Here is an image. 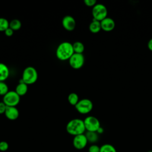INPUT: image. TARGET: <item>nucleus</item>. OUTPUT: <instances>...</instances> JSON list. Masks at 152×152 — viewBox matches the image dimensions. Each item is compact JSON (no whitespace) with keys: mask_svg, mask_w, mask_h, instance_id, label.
<instances>
[{"mask_svg":"<svg viewBox=\"0 0 152 152\" xmlns=\"http://www.w3.org/2000/svg\"><path fill=\"white\" fill-rule=\"evenodd\" d=\"M74 53L72 43L69 42H63L59 43L55 52L56 58L62 61L69 60Z\"/></svg>","mask_w":152,"mask_h":152,"instance_id":"obj_1","label":"nucleus"},{"mask_svg":"<svg viewBox=\"0 0 152 152\" xmlns=\"http://www.w3.org/2000/svg\"><path fill=\"white\" fill-rule=\"evenodd\" d=\"M66 132L74 136L83 134L86 131L84 121L80 118H74L70 120L66 125Z\"/></svg>","mask_w":152,"mask_h":152,"instance_id":"obj_2","label":"nucleus"},{"mask_svg":"<svg viewBox=\"0 0 152 152\" xmlns=\"http://www.w3.org/2000/svg\"><path fill=\"white\" fill-rule=\"evenodd\" d=\"M38 78V73L36 69L31 66H27L23 71L21 75L22 81L27 85L35 83Z\"/></svg>","mask_w":152,"mask_h":152,"instance_id":"obj_3","label":"nucleus"},{"mask_svg":"<svg viewBox=\"0 0 152 152\" xmlns=\"http://www.w3.org/2000/svg\"><path fill=\"white\" fill-rule=\"evenodd\" d=\"M76 110L83 115L89 113L93 108V103L88 99H80L77 104L74 106Z\"/></svg>","mask_w":152,"mask_h":152,"instance_id":"obj_4","label":"nucleus"},{"mask_svg":"<svg viewBox=\"0 0 152 152\" xmlns=\"http://www.w3.org/2000/svg\"><path fill=\"white\" fill-rule=\"evenodd\" d=\"M93 19L101 21L107 17V10L106 6L102 4H96L91 11Z\"/></svg>","mask_w":152,"mask_h":152,"instance_id":"obj_5","label":"nucleus"},{"mask_svg":"<svg viewBox=\"0 0 152 152\" xmlns=\"http://www.w3.org/2000/svg\"><path fill=\"white\" fill-rule=\"evenodd\" d=\"M20 97L15 90H10L3 96L2 102L7 106L16 107L20 102Z\"/></svg>","mask_w":152,"mask_h":152,"instance_id":"obj_6","label":"nucleus"},{"mask_svg":"<svg viewBox=\"0 0 152 152\" xmlns=\"http://www.w3.org/2000/svg\"><path fill=\"white\" fill-rule=\"evenodd\" d=\"M83 121L86 131L96 132L101 126L99 120L94 116H88Z\"/></svg>","mask_w":152,"mask_h":152,"instance_id":"obj_7","label":"nucleus"},{"mask_svg":"<svg viewBox=\"0 0 152 152\" xmlns=\"http://www.w3.org/2000/svg\"><path fill=\"white\" fill-rule=\"evenodd\" d=\"M85 58L83 54L74 53L68 60L70 66L74 69L82 68L84 64Z\"/></svg>","mask_w":152,"mask_h":152,"instance_id":"obj_8","label":"nucleus"},{"mask_svg":"<svg viewBox=\"0 0 152 152\" xmlns=\"http://www.w3.org/2000/svg\"><path fill=\"white\" fill-rule=\"evenodd\" d=\"M88 141L85 134L74 136L72 140V145L77 150H83L87 145Z\"/></svg>","mask_w":152,"mask_h":152,"instance_id":"obj_9","label":"nucleus"},{"mask_svg":"<svg viewBox=\"0 0 152 152\" xmlns=\"http://www.w3.org/2000/svg\"><path fill=\"white\" fill-rule=\"evenodd\" d=\"M62 26L65 30L68 31H73L76 26L75 20L71 15H65L62 20Z\"/></svg>","mask_w":152,"mask_h":152,"instance_id":"obj_10","label":"nucleus"},{"mask_svg":"<svg viewBox=\"0 0 152 152\" xmlns=\"http://www.w3.org/2000/svg\"><path fill=\"white\" fill-rule=\"evenodd\" d=\"M19 110L17 107L7 106L4 115L5 117L10 121H15L19 116Z\"/></svg>","mask_w":152,"mask_h":152,"instance_id":"obj_11","label":"nucleus"},{"mask_svg":"<svg viewBox=\"0 0 152 152\" xmlns=\"http://www.w3.org/2000/svg\"><path fill=\"white\" fill-rule=\"evenodd\" d=\"M101 28L105 31H111L115 27V22L110 17H106L100 21Z\"/></svg>","mask_w":152,"mask_h":152,"instance_id":"obj_12","label":"nucleus"},{"mask_svg":"<svg viewBox=\"0 0 152 152\" xmlns=\"http://www.w3.org/2000/svg\"><path fill=\"white\" fill-rule=\"evenodd\" d=\"M15 92L21 97L24 96L28 91V85L24 83L21 79H20L19 83L15 87Z\"/></svg>","mask_w":152,"mask_h":152,"instance_id":"obj_13","label":"nucleus"},{"mask_svg":"<svg viewBox=\"0 0 152 152\" xmlns=\"http://www.w3.org/2000/svg\"><path fill=\"white\" fill-rule=\"evenodd\" d=\"M10 75V69L8 66L0 62V81H5Z\"/></svg>","mask_w":152,"mask_h":152,"instance_id":"obj_14","label":"nucleus"},{"mask_svg":"<svg viewBox=\"0 0 152 152\" xmlns=\"http://www.w3.org/2000/svg\"><path fill=\"white\" fill-rule=\"evenodd\" d=\"M89 30L92 33H99L101 30V24L100 21H97L96 20L93 19L91 22L90 23L88 26Z\"/></svg>","mask_w":152,"mask_h":152,"instance_id":"obj_15","label":"nucleus"},{"mask_svg":"<svg viewBox=\"0 0 152 152\" xmlns=\"http://www.w3.org/2000/svg\"><path fill=\"white\" fill-rule=\"evenodd\" d=\"M85 135L87 138L88 142H90L92 144H95L99 140V134L97 132H91L86 131Z\"/></svg>","mask_w":152,"mask_h":152,"instance_id":"obj_16","label":"nucleus"},{"mask_svg":"<svg viewBox=\"0 0 152 152\" xmlns=\"http://www.w3.org/2000/svg\"><path fill=\"white\" fill-rule=\"evenodd\" d=\"M72 47L74 53H76L83 54L85 49L84 44L80 41H76L74 43H72Z\"/></svg>","mask_w":152,"mask_h":152,"instance_id":"obj_17","label":"nucleus"},{"mask_svg":"<svg viewBox=\"0 0 152 152\" xmlns=\"http://www.w3.org/2000/svg\"><path fill=\"white\" fill-rule=\"evenodd\" d=\"M67 99H68V102H69V103L71 105L74 106H75L77 104L78 101L80 100L78 95L77 93H74V92L68 94Z\"/></svg>","mask_w":152,"mask_h":152,"instance_id":"obj_18","label":"nucleus"},{"mask_svg":"<svg viewBox=\"0 0 152 152\" xmlns=\"http://www.w3.org/2000/svg\"><path fill=\"white\" fill-rule=\"evenodd\" d=\"M21 26H22L21 22L18 19H13L11 21H10L9 27L11 28L14 31L20 30Z\"/></svg>","mask_w":152,"mask_h":152,"instance_id":"obj_19","label":"nucleus"},{"mask_svg":"<svg viewBox=\"0 0 152 152\" xmlns=\"http://www.w3.org/2000/svg\"><path fill=\"white\" fill-rule=\"evenodd\" d=\"M100 152H117L115 147L110 144H104L100 147Z\"/></svg>","mask_w":152,"mask_h":152,"instance_id":"obj_20","label":"nucleus"},{"mask_svg":"<svg viewBox=\"0 0 152 152\" xmlns=\"http://www.w3.org/2000/svg\"><path fill=\"white\" fill-rule=\"evenodd\" d=\"M10 21L5 18L0 17V32L5 31L9 28Z\"/></svg>","mask_w":152,"mask_h":152,"instance_id":"obj_21","label":"nucleus"},{"mask_svg":"<svg viewBox=\"0 0 152 152\" xmlns=\"http://www.w3.org/2000/svg\"><path fill=\"white\" fill-rule=\"evenodd\" d=\"M9 91L8 85L4 81H0V96H4Z\"/></svg>","mask_w":152,"mask_h":152,"instance_id":"obj_22","label":"nucleus"},{"mask_svg":"<svg viewBox=\"0 0 152 152\" xmlns=\"http://www.w3.org/2000/svg\"><path fill=\"white\" fill-rule=\"evenodd\" d=\"M9 148L8 143L5 141H0V151H6Z\"/></svg>","mask_w":152,"mask_h":152,"instance_id":"obj_23","label":"nucleus"},{"mask_svg":"<svg viewBox=\"0 0 152 152\" xmlns=\"http://www.w3.org/2000/svg\"><path fill=\"white\" fill-rule=\"evenodd\" d=\"M88 152H100V147L95 144H91L88 148Z\"/></svg>","mask_w":152,"mask_h":152,"instance_id":"obj_24","label":"nucleus"},{"mask_svg":"<svg viewBox=\"0 0 152 152\" xmlns=\"http://www.w3.org/2000/svg\"><path fill=\"white\" fill-rule=\"evenodd\" d=\"M84 3L87 7H93L97 4V1L96 0H84Z\"/></svg>","mask_w":152,"mask_h":152,"instance_id":"obj_25","label":"nucleus"},{"mask_svg":"<svg viewBox=\"0 0 152 152\" xmlns=\"http://www.w3.org/2000/svg\"><path fill=\"white\" fill-rule=\"evenodd\" d=\"M7 108V106L3 102H0V115L4 114L5 110Z\"/></svg>","mask_w":152,"mask_h":152,"instance_id":"obj_26","label":"nucleus"},{"mask_svg":"<svg viewBox=\"0 0 152 152\" xmlns=\"http://www.w3.org/2000/svg\"><path fill=\"white\" fill-rule=\"evenodd\" d=\"M4 34H5V35L6 36H7V37H11V36H12L13 35V34H14V31H13L11 28H10L9 27V28H8L4 31Z\"/></svg>","mask_w":152,"mask_h":152,"instance_id":"obj_27","label":"nucleus"},{"mask_svg":"<svg viewBox=\"0 0 152 152\" xmlns=\"http://www.w3.org/2000/svg\"><path fill=\"white\" fill-rule=\"evenodd\" d=\"M147 47L148 49L151 51H152V38L149 40V41L147 43Z\"/></svg>","mask_w":152,"mask_h":152,"instance_id":"obj_28","label":"nucleus"},{"mask_svg":"<svg viewBox=\"0 0 152 152\" xmlns=\"http://www.w3.org/2000/svg\"><path fill=\"white\" fill-rule=\"evenodd\" d=\"M96 132H97V133L98 134H103V133L104 132V129H103L102 126H100V127L97 129V131Z\"/></svg>","mask_w":152,"mask_h":152,"instance_id":"obj_29","label":"nucleus"},{"mask_svg":"<svg viewBox=\"0 0 152 152\" xmlns=\"http://www.w3.org/2000/svg\"><path fill=\"white\" fill-rule=\"evenodd\" d=\"M147 152H152V150H150V151H148Z\"/></svg>","mask_w":152,"mask_h":152,"instance_id":"obj_30","label":"nucleus"}]
</instances>
